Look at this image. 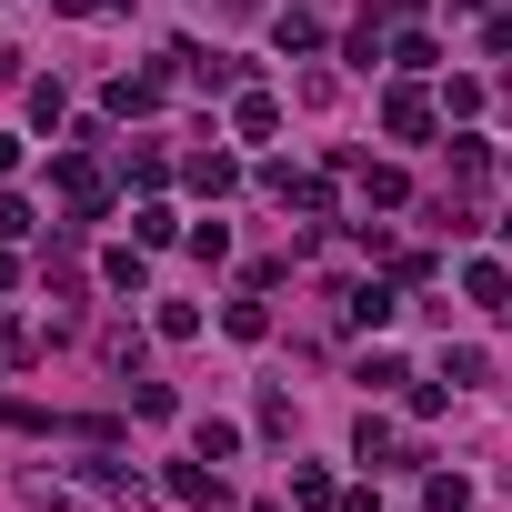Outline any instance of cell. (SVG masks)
<instances>
[{
    "mask_svg": "<svg viewBox=\"0 0 512 512\" xmlns=\"http://www.w3.org/2000/svg\"><path fill=\"white\" fill-rule=\"evenodd\" d=\"M51 181H61L71 221H101V211H111V171H101V151H61V161H51Z\"/></svg>",
    "mask_w": 512,
    "mask_h": 512,
    "instance_id": "obj_1",
    "label": "cell"
},
{
    "mask_svg": "<svg viewBox=\"0 0 512 512\" xmlns=\"http://www.w3.org/2000/svg\"><path fill=\"white\" fill-rule=\"evenodd\" d=\"M262 191H272L282 211H302V221H332V181H322V171H292V161H262Z\"/></svg>",
    "mask_w": 512,
    "mask_h": 512,
    "instance_id": "obj_2",
    "label": "cell"
},
{
    "mask_svg": "<svg viewBox=\"0 0 512 512\" xmlns=\"http://www.w3.org/2000/svg\"><path fill=\"white\" fill-rule=\"evenodd\" d=\"M382 131H392V141H432V131H442V111H432V91H422V81H402V91L382 101Z\"/></svg>",
    "mask_w": 512,
    "mask_h": 512,
    "instance_id": "obj_3",
    "label": "cell"
},
{
    "mask_svg": "<svg viewBox=\"0 0 512 512\" xmlns=\"http://www.w3.org/2000/svg\"><path fill=\"white\" fill-rule=\"evenodd\" d=\"M161 492H171V502H191V512H221V502H231V492H221V472H211L201 452H191V462H171V472H161Z\"/></svg>",
    "mask_w": 512,
    "mask_h": 512,
    "instance_id": "obj_4",
    "label": "cell"
},
{
    "mask_svg": "<svg viewBox=\"0 0 512 512\" xmlns=\"http://www.w3.org/2000/svg\"><path fill=\"white\" fill-rule=\"evenodd\" d=\"M101 111H111V121H141V111H161V71H121V81L101 91Z\"/></svg>",
    "mask_w": 512,
    "mask_h": 512,
    "instance_id": "obj_5",
    "label": "cell"
},
{
    "mask_svg": "<svg viewBox=\"0 0 512 512\" xmlns=\"http://www.w3.org/2000/svg\"><path fill=\"white\" fill-rule=\"evenodd\" d=\"M181 181H191V191H201V201H221V191H231V181H241V161H231V151H211V141H201V151H191V161H181Z\"/></svg>",
    "mask_w": 512,
    "mask_h": 512,
    "instance_id": "obj_6",
    "label": "cell"
},
{
    "mask_svg": "<svg viewBox=\"0 0 512 512\" xmlns=\"http://www.w3.org/2000/svg\"><path fill=\"white\" fill-rule=\"evenodd\" d=\"M231 131H241V141H272V131H282V101H272V91H231Z\"/></svg>",
    "mask_w": 512,
    "mask_h": 512,
    "instance_id": "obj_7",
    "label": "cell"
},
{
    "mask_svg": "<svg viewBox=\"0 0 512 512\" xmlns=\"http://www.w3.org/2000/svg\"><path fill=\"white\" fill-rule=\"evenodd\" d=\"M81 482H91L101 502H141V472H131V462H111V452H91V462H81Z\"/></svg>",
    "mask_w": 512,
    "mask_h": 512,
    "instance_id": "obj_8",
    "label": "cell"
},
{
    "mask_svg": "<svg viewBox=\"0 0 512 512\" xmlns=\"http://www.w3.org/2000/svg\"><path fill=\"white\" fill-rule=\"evenodd\" d=\"M272 41H282L292 61H312V51H322V21L302 11V0H282V21H272Z\"/></svg>",
    "mask_w": 512,
    "mask_h": 512,
    "instance_id": "obj_9",
    "label": "cell"
},
{
    "mask_svg": "<svg viewBox=\"0 0 512 512\" xmlns=\"http://www.w3.org/2000/svg\"><path fill=\"white\" fill-rule=\"evenodd\" d=\"M462 292H472L482 312H512V272H502V262H462Z\"/></svg>",
    "mask_w": 512,
    "mask_h": 512,
    "instance_id": "obj_10",
    "label": "cell"
},
{
    "mask_svg": "<svg viewBox=\"0 0 512 512\" xmlns=\"http://www.w3.org/2000/svg\"><path fill=\"white\" fill-rule=\"evenodd\" d=\"M342 312H352L362 332H382V322H392L402 302H392V282H352V292H342Z\"/></svg>",
    "mask_w": 512,
    "mask_h": 512,
    "instance_id": "obj_11",
    "label": "cell"
},
{
    "mask_svg": "<svg viewBox=\"0 0 512 512\" xmlns=\"http://www.w3.org/2000/svg\"><path fill=\"white\" fill-rule=\"evenodd\" d=\"M332 502H342V482L322 462H292V512H332Z\"/></svg>",
    "mask_w": 512,
    "mask_h": 512,
    "instance_id": "obj_12",
    "label": "cell"
},
{
    "mask_svg": "<svg viewBox=\"0 0 512 512\" xmlns=\"http://www.w3.org/2000/svg\"><path fill=\"white\" fill-rule=\"evenodd\" d=\"M432 61H442V41H432V31H402V41H392V71H402V81H422Z\"/></svg>",
    "mask_w": 512,
    "mask_h": 512,
    "instance_id": "obj_13",
    "label": "cell"
},
{
    "mask_svg": "<svg viewBox=\"0 0 512 512\" xmlns=\"http://www.w3.org/2000/svg\"><path fill=\"white\" fill-rule=\"evenodd\" d=\"M352 171H362V201H372V211H392V201H402V191H412V181H402V171H392V161H352Z\"/></svg>",
    "mask_w": 512,
    "mask_h": 512,
    "instance_id": "obj_14",
    "label": "cell"
},
{
    "mask_svg": "<svg viewBox=\"0 0 512 512\" xmlns=\"http://www.w3.org/2000/svg\"><path fill=\"white\" fill-rule=\"evenodd\" d=\"M352 462H372V472L392 462V422H382V412H362V422H352Z\"/></svg>",
    "mask_w": 512,
    "mask_h": 512,
    "instance_id": "obj_15",
    "label": "cell"
},
{
    "mask_svg": "<svg viewBox=\"0 0 512 512\" xmlns=\"http://www.w3.org/2000/svg\"><path fill=\"white\" fill-rule=\"evenodd\" d=\"M422 512H472V482L462 472H422Z\"/></svg>",
    "mask_w": 512,
    "mask_h": 512,
    "instance_id": "obj_16",
    "label": "cell"
},
{
    "mask_svg": "<svg viewBox=\"0 0 512 512\" xmlns=\"http://www.w3.org/2000/svg\"><path fill=\"white\" fill-rule=\"evenodd\" d=\"M101 282H111V292H141V282H151V262H141V241H131V251H101Z\"/></svg>",
    "mask_w": 512,
    "mask_h": 512,
    "instance_id": "obj_17",
    "label": "cell"
},
{
    "mask_svg": "<svg viewBox=\"0 0 512 512\" xmlns=\"http://www.w3.org/2000/svg\"><path fill=\"white\" fill-rule=\"evenodd\" d=\"M482 171H492V141H472V131H452V191H462V181H482Z\"/></svg>",
    "mask_w": 512,
    "mask_h": 512,
    "instance_id": "obj_18",
    "label": "cell"
},
{
    "mask_svg": "<svg viewBox=\"0 0 512 512\" xmlns=\"http://www.w3.org/2000/svg\"><path fill=\"white\" fill-rule=\"evenodd\" d=\"M131 241H141V251H161V241H181V221H171L161 201H141V211H131Z\"/></svg>",
    "mask_w": 512,
    "mask_h": 512,
    "instance_id": "obj_19",
    "label": "cell"
},
{
    "mask_svg": "<svg viewBox=\"0 0 512 512\" xmlns=\"http://www.w3.org/2000/svg\"><path fill=\"white\" fill-rule=\"evenodd\" d=\"M191 452H201V462H231V452H241V432H231V422H211V412H201V422H191Z\"/></svg>",
    "mask_w": 512,
    "mask_h": 512,
    "instance_id": "obj_20",
    "label": "cell"
},
{
    "mask_svg": "<svg viewBox=\"0 0 512 512\" xmlns=\"http://www.w3.org/2000/svg\"><path fill=\"white\" fill-rule=\"evenodd\" d=\"M0 362L31 372V362H41V332H31V322H0Z\"/></svg>",
    "mask_w": 512,
    "mask_h": 512,
    "instance_id": "obj_21",
    "label": "cell"
},
{
    "mask_svg": "<svg viewBox=\"0 0 512 512\" xmlns=\"http://www.w3.org/2000/svg\"><path fill=\"white\" fill-rule=\"evenodd\" d=\"M71 121V101H61V81H31V131H61Z\"/></svg>",
    "mask_w": 512,
    "mask_h": 512,
    "instance_id": "obj_22",
    "label": "cell"
},
{
    "mask_svg": "<svg viewBox=\"0 0 512 512\" xmlns=\"http://www.w3.org/2000/svg\"><path fill=\"white\" fill-rule=\"evenodd\" d=\"M21 502H31V512H71V482H51V472H21Z\"/></svg>",
    "mask_w": 512,
    "mask_h": 512,
    "instance_id": "obj_23",
    "label": "cell"
},
{
    "mask_svg": "<svg viewBox=\"0 0 512 512\" xmlns=\"http://www.w3.org/2000/svg\"><path fill=\"white\" fill-rule=\"evenodd\" d=\"M31 231H41V211H31L21 191H0V241H31Z\"/></svg>",
    "mask_w": 512,
    "mask_h": 512,
    "instance_id": "obj_24",
    "label": "cell"
},
{
    "mask_svg": "<svg viewBox=\"0 0 512 512\" xmlns=\"http://www.w3.org/2000/svg\"><path fill=\"white\" fill-rule=\"evenodd\" d=\"M131 181H141V191H161V181H171V151H161V141H141V151H131Z\"/></svg>",
    "mask_w": 512,
    "mask_h": 512,
    "instance_id": "obj_25",
    "label": "cell"
},
{
    "mask_svg": "<svg viewBox=\"0 0 512 512\" xmlns=\"http://www.w3.org/2000/svg\"><path fill=\"white\" fill-rule=\"evenodd\" d=\"M442 382H452V392H462V382H492V362L462 342V352H442Z\"/></svg>",
    "mask_w": 512,
    "mask_h": 512,
    "instance_id": "obj_26",
    "label": "cell"
},
{
    "mask_svg": "<svg viewBox=\"0 0 512 512\" xmlns=\"http://www.w3.org/2000/svg\"><path fill=\"white\" fill-rule=\"evenodd\" d=\"M402 402H412V422H432V412L452 402V382H442V372H432V382H402Z\"/></svg>",
    "mask_w": 512,
    "mask_h": 512,
    "instance_id": "obj_27",
    "label": "cell"
},
{
    "mask_svg": "<svg viewBox=\"0 0 512 512\" xmlns=\"http://www.w3.org/2000/svg\"><path fill=\"white\" fill-rule=\"evenodd\" d=\"M221 322H231V342H262V332H272V312H262V302H231Z\"/></svg>",
    "mask_w": 512,
    "mask_h": 512,
    "instance_id": "obj_28",
    "label": "cell"
},
{
    "mask_svg": "<svg viewBox=\"0 0 512 512\" xmlns=\"http://www.w3.org/2000/svg\"><path fill=\"white\" fill-rule=\"evenodd\" d=\"M352 382H372V392H392V382H412V372H402L392 352H362V372H352Z\"/></svg>",
    "mask_w": 512,
    "mask_h": 512,
    "instance_id": "obj_29",
    "label": "cell"
},
{
    "mask_svg": "<svg viewBox=\"0 0 512 512\" xmlns=\"http://www.w3.org/2000/svg\"><path fill=\"white\" fill-rule=\"evenodd\" d=\"M131 412L141 422H171V382H131Z\"/></svg>",
    "mask_w": 512,
    "mask_h": 512,
    "instance_id": "obj_30",
    "label": "cell"
},
{
    "mask_svg": "<svg viewBox=\"0 0 512 512\" xmlns=\"http://www.w3.org/2000/svg\"><path fill=\"white\" fill-rule=\"evenodd\" d=\"M482 41H492V51L512 61V11H492V31H482Z\"/></svg>",
    "mask_w": 512,
    "mask_h": 512,
    "instance_id": "obj_31",
    "label": "cell"
},
{
    "mask_svg": "<svg viewBox=\"0 0 512 512\" xmlns=\"http://www.w3.org/2000/svg\"><path fill=\"white\" fill-rule=\"evenodd\" d=\"M201 11H211V21H241V11H262V0H201Z\"/></svg>",
    "mask_w": 512,
    "mask_h": 512,
    "instance_id": "obj_32",
    "label": "cell"
},
{
    "mask_svg": "<svg viewBox=\"0 0 512 512\" xmlns=\"http://www.w3.org/2000/svg\"><path fill=\"white\" fill-rule=\"evenodd\" d=\"M21 151H31V141H11V131H0V181H11V171H21Z\"/></svg>",
    "mask_w": 512,
    "mask_h": 512,
    "instance_id": "obj_33",
    "label": "cell"
},
{
    "mask_svg": "<svg viewBox=\"0 0 512 512\" xmlns=\"http://www.w3.org/2000/svg\"><path fill=\"white\" fill-rule=\"evenodd\" d=\"M332 512H382V502H372V482H362V492H342V502H332Z\"/></svg>",
    "mask_w": 512,
    "mask_h": 512,
    "instance_id": "obj_34",
    "label": "cell"
},
{
    "mask_svg": "<svg viewBox=\"0 0 512 512\" xmlns=\"http://www.w3.org/2000/svg\"><path fill=\"white\" fill-rule=\"evenodd\" d=\"M502 241H512V221H502Z\"/></svg>",
    "mask_w": 512,
    "mask_h": 512,
    "instance_id": "obj_35",
    "label": "cell"
},
{
    "mask_svg": "<svg viewBox=\"0 0 512 512\" xmlns=\"http://www.w3.org/2000/svg\"><path fill=\"white\" fill-rule=\"evenodd\" d=\"M302 11H312V0H302Z\"/></svg>",
    "mask_w": 512,
    "mask_h": 512,
    "instance_id": "obj_36",
    "label": "cell"
}]
</instances>
